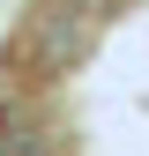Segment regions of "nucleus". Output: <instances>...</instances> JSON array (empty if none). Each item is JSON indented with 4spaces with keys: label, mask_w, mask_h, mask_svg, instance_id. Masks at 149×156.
Listing matches in <instances>:
<instances>
[{
    "label": "nucleus",
    "mask_w": 149,
    "mask_h": 156,
    "mask_svg": "<svg viewBox=\"0 0 149 156\" xmlns=\"http://www.w3.org/2000/svg\"><path fill=\"white\" fill-rule=\"evenodd\" d=\"M0 156H52V149H45V134H37V126H23V119L0 112Z\"/></svg>",
    "instance_id": "obj_2"
},
{
    "label": "nucleus",
    "mask_w": 149,
    "mask_h": 156,
    "mask_svg": "<svg viewBox=\"0 0 149 156\" xmlns=\"http://www.w3.org/2000/svg\"><path fill=\"white\" fill-rule=\"evenodd\" d=\"M74 52H82V8H74V0H52V8L37 15V60L67 67Z\"/></svg>",
    "instance_id": "obj_1"
}]
</instances>
